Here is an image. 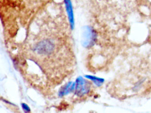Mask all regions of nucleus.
<instances>
[{"mask_svg": "<svg viewBox=\"0 0 151 113\" xmlns=\"http://www.w3.org/2000/svg\"><path fill=\"white\" fill-rule=\"evenodd\" d=\"M65 2L67 12L68 16H69V21L70 22L71 28L73 29L74 22L73 12V9H72V5H71L70 0H65Z\"/></svg>", "mask_w": 151, "mask_h": 113, "instance_id": "nucleus-4", "label": "nucleus"}, {"mask_svg": "<svg viewBox=\"0 0 151 113\" xmlns=\"http://www.w3.org/2000/svg\"><path fill=\"white\" fill-rule=\"evenodd\" d=\"M86 78L88 79H90L91 81H93L94 82L96 85L98 86H100L104 82V80L100 78L97 77H94V76H91V75H86L85 76Z\"/></svg>", "mask_w": 151, "mask_h": 113, "instance_id": "nucleus-5", "label": "nucleus"}, {"mask_svg": "<svg viewBox=\"0 0 151 113\" xmlns=\"http://www.w3.org/2000/svg\"><path fill=\"white\" fill-rule=\"evenodd\" d=\"M76 83L72 82H69L65 85L62 87L59 91V95L60 97H63L64 95H67L70 92L73 90Z\"/></svg>", "mask_w": 151, "mask_h": 113, "instance_id": "nucleus-3", "label": "nucleus"}, {"mask_svg": "<svg viewBox=\"0 0 151 113\" xmlns=\"http://www.w3.org/2000/svg\"><path fill=\"white\" fill-rule=\"evenodd\" d=\"M88 82L82 77H79L76 80V94L81 97L89 92L90 87Z\"/></svg>", "mask_w": 151, "mask_h": 113, "instance_id": "nucleus-1", "label": "nucleus"}, {"mask_svg": "<svg viewBox=\"0 0 151 113\" xmlns=\"http://www.w3.org/2000/svg\"><path fill=\"white\" fill-rule=\"evenodd\" d=\"M53 49V44L50 41H44L37 45L35 50L40 54H48L50 53Z\"/></svg>", "mask_w": 151, "mask_h": 113, "instance_id": "nucleus-2", "label": "nucleus"}, {"mask_svg": "<svg viewBox=\"0 0 151 113\" xmlns=\"http://www.w3.org/2000/svg\"><path fill=\"white\" fill-rule=\"evenodd\" d=\"M22 109L24 110V111L26 112H30V109L27 105V104H25V103H22Z\"/></svg>", "mask_w": 151, "mask_h": 113, "instance_id": "nucleus-6", "label": "nucleus"}]
</instances>
